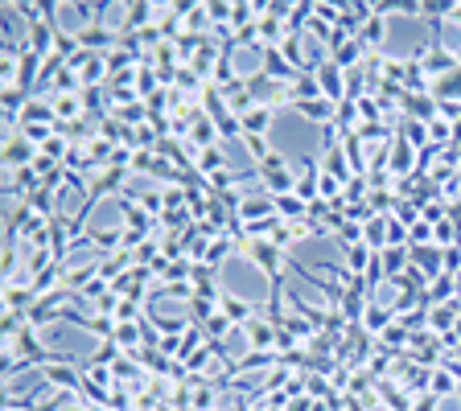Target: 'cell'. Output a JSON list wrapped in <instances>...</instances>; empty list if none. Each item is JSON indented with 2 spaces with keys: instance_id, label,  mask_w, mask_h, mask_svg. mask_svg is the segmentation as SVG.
<instances>
[{
  "instance_id": "cell-10",
  "label": "cell",
  "mask_w": 461,
  "mask_h": 411,
  "mask_svg": "<svg viewBox=\"0 0 461 411\" xmlns=\"http://www.w3.org/2000/svg\"><path fill=\"white\" fill-rule=\"evenodd\" d=\"M366 259H375V255H366V247H354V251H350V267H354V271H363Z\"/></svg>"
},
{
  "instance_id": "cell-6",
  "label": "cell",
  "mask_w": 461,
  "mask_h": 411,
  "mask_svg": "<svg viewBox=\"0 0 461 411\" xmlns=\"http://www.w3.org/2000/svg\"><path fill=\"white\" fill-rule=\"evenodd\" d=\"M268 120H272V116H268L264 107H251V111H243V128H247L251 136H256V132H264Z\"/></svg>"
},
{
  "instance_id": "cell-4",
  "label": "cell",
  "mask_w": 461,
  "mask_h": 411,
  "mask_svg": "<svg viewBox=\"0 0 461 411\" xmlns=\"http://www.w3.org/2000/svg\"><path fill=\"white\" fill-rule=\"evenodd\" d=\"M42 374H46V383H54V387H78V374H74L71 366H58V362H46L42 366Z\"/></svg>"
},
{
  "instance_id": "cell-21",
  "label": "cell",
  "mask_w": 461,
  "mask_h": 411,
  "mask_svg": "<svg viewBox=\"0 0 461 411\" xmlns=\"http://www.w3.org/2000/svg\"><path fill=\"white\" fill-rule=\"evenodd\" d=\"M62 411H83V407H74V403H66V407H62Z\"/></svg>"
},
{
  "instance_id": "cell-5",
  "label": "cell",
  "mask_w": 461,
  "mask_h": 411,
  "mask_svg": "<svg viewBox=\"0 0 461 411\" xmlns=\"http://www.w3.org/2000/svg\"><path fill=\"white\" fill-rule=\"evenodd\" d=\"M321 95H330V99H338L342 95V74H338V66H321Z\"/></svg>"
},
{
  "instance_id": "cell-1",
  "label": "cell",
  "mask_w": 461,
  "mask_h": 411,
  "mask_svg": "<svg viewBox=\"0 0 461 411\" xmlns=\"http://www.w3.org/2000/svg\"><path fill=\"white\" fill-rule=\"evenodd\" d=\"M247 255H251V264L260 267V271H268L276 284H280V276H276V255H280V247H272V243H247Z\"/></svg>"
},
{
  "instance_id": "cell-17",
  "label": "cell",
  "mask_w": 461,
  "mask_h": 411,
  "mask_svg": "<svg viewBox=\"0 0 461 411\" xmlns=\"http://www.w3.org/2000/svg\"><path fill=\"white\" fill-rule=\"evenodd\" d=\"M222 255H227V239H222V243H215V247H210V255H206V259H210V264H222Z\"/></svg>"
},
{
  "instance_id": "cell-18",
  "label": "cell",
  "mask_w": 461,
  "mask_h": 411,
  "mask_svg": "<svg viewBox=\"0 0 461 411\" xmlns=\"http://www.w3.org/2000/svg\"><path fill=\"white\" fill-rule=\"evenodd\" d=\"M202 165H206V169H215V165H222V152H219V148H210V152L202 157Z\"/></svg>"
},
{
  "instance_id": "cell-12",
  "label": "cell",
  "mask_w": 461,
  "mask_h": 411,
  "mask_svg": "<svg viewBox=\"0 0 461 411\" xmlns=\"http://www.w3.org/2000/svg\"><path fill=\"white\" fill-rule=\"evenodd\" d=\"M25 161H29V148H25V145L8 148V165H25Z\"/></svg>"
},
{
  "instance_id": "cell-3",
  "label": "cell",
  "mask_w": 461,
  "mask_h": 411,
  "mask_svg": "<svg viewBox=\"0 0 461 411\" xmlns=\"http://www.w3.org/2000/svg\"><path fill=\"white\" fill-rule=\"evenodd\" d=\"M219 305H222V317H227L231 325H247V321H251V305H247V300H235V296H219Z\"/></svg>"
},
{
  "instance_id": "cell-11",
  "label": "cell",
  "mask_w": 461,
  "mask_h": 411,
  "mask_svg": "<svg viewBox=\"0 0 461 411\" xmlns=\"http://www.w3.org/2000/svg\"><path fill=\"white\" fill-rule=\"evenodd\" d=\"M445 391H453V383H449L445 370H437V374H433V395H445Z\"/></svg>"
},
{
  "instance_id": "cell-2",
  "label": "cell",
  "mask_w": 461,
  "mask_h": 411,
  "mask_svg": "<svg viewBox=\"0 0 461 411\" xmlns=\"http://www.w3.org/2000/svg\"><path fill=\"white\" fill-rule=\"evenodd\" d=\"M272 329H276L272 321H256V317H251V321H247V341H251V350L264 354L268 345H272Z\"/></svg>"
},
{
  "instance_id": "cell-20",
  "label": "cell",
  "mask_w": 461,
  "mask_h": 411,
  "mask_svg": "<svg viewBox=\"0 0 461 411\" xmlns=\"http://www.w3.org/2000/svg\"><path fill=\"white\" fill-rule=\"evenodd\" d=\"M366 33H371V42H383V21L375 17V21H371V29H366Z\"/></svg>"
},
{
  "instance_id": "cell-8",
  "label": "cell",
  "mask_w": 461,
  "mask_h": 411,
  "mask_svg": "<svg viewBox=\"0 0 461 411\" xmlns=\"http://www.w3.org/2000/svg\"><path fill=\"white\" fill-rule=\"evenodd\" d=\"M388 309H366V321H371V329H388Z\"/></svg>"
},
{
  "instance_id": "cell-14",
  "label": "cell",
  "mask_w": 461,
  "mask_h": 411,
  "mask_svg": "<svg viewBox=\"0 0 461 411\" xmlns=\"http://www.w3.org/2000/svg\"><path fill=\"white\" fill-rule=\"evenodd\" d=\"M297 107H301L305 116H313V120H321V116H325V103H297Z\"/></svg>"
},
{
  "instance_id": "cell-13",
  "label": "cell",
  "mask_w": 461,
  "mask_h": 411,
  "mask_svg": "<svg viewBox=\"0 0 461 411\" xmlns=\"http://www.w3.org/2000/svg\"><path fill=\"white\" fill-rule=\"evenodd\" d=\"M116 341H120V345H136V329H132V325H120V329H116Z\"/></svg>"
},
{
  "instance_id": "cell-19",
  "label": "cell",
  "mask_w": 461,
  "mask_h": 411,
  "mask_svg": "<svg viewBox=\"0 0 461 411\" xmlns=\"http://www.w3.org/2000/svg\"><path fill=\"white\" fill-rule=\"evenodd\" d=\"M321 194H325V197H338V181H334V177H321Z\"/></svg>"
},
{
  "instance_id": "cell-15",
  "label": "cell",
  "mask_w": 461,
  "mask_h": 411,
  "mask_svg": "<svg viewBox=\"0 0 461 411\" xmlns=\"http://www.w3.org/2000/svg\"><path fill=\"white\" fill-rule=\"evenodd\" d=\"M391 259H388V271L395 276V271H404V251H388Z\"/></svg>"
},
{
  "instance_id": "cell-16",
  "label": "cell",
  "mask_w": 461,
  "mask_h": 411,
  "mask_svg": "<svg viewBox=\"0 0 461 411\" xmlns=\"http://www.w3.org/2000/svg\"><path fill=\"white\" fill-rule=\"evenodd\" d=\"M83 42H103V46H107V42H112V37H107V33H99V29H83Z\"/></svg>"
},
{
  "instance_id": "cell-7",
  "label": "cell",
  "mask_w": 461,
  "mask_h": 411,
  "mask_svg": "<svg viewBox=\"0 0 461 411\" xmlns=\"http://www.w3.org/2000/svg\"><path fill=\"white\" fill-rule=\"evenodd\" d=\"M227 329H231V321H227L222 313L210 317V321H206V338H210V345H219V338L227 333Z\"/></svg>"
},
{
  "instance_id": "cell-9",
  "label": "cell",
  "mask_w": 461,
  "mask_h": 411,
  "mask_svg": "<svg viewBox=\"0 0 461 411\" xmlns=\"http://www.w3.org/2000/svg\"><path fill=\"white\" fill-rule=\"evenodd\" d=\"M194 403H198V407H210V403H215V391H210V387H206V383H194Z\"/></svg>"
}]
</instances>
